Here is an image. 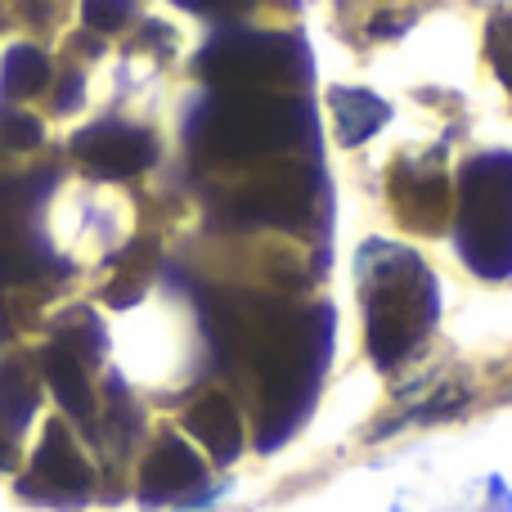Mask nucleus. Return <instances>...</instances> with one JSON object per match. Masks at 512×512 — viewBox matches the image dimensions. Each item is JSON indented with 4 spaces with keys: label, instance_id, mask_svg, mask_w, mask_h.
Listing matches in <instances>:
<instances>
[{
    "label": "nucleus",
    "instance_id": "obj_1",
    "mask_svg": "<svg viewBox=\"0 0 512 512\" xmlns=\"http://www.w3.org/2000/svg\"><path fill=\"white\" fill-rule=\"evenodd\" d=\"M297 104L274 99L265 90H230L216 104H207L198 122V144L216 162H248L297 135Z\"/></svg>",
    "mask_w": 512,
    "mask_h": 512
},
{
    "label": "nucleus",
    "instance_id": "obj_2",
    "mask_svg": "<svg viewBox=\"0 0 512 512\" xmlns=\"http://www.w3.org/2000/svg\"><path fill=\"white\" fill-rule=\"evenodd\" d=\"M207 81L230 90H256L292 72V45L283 36H225L198 59Z\"/></svg>",
    "mask_w": 512,
    "mask_h": 512
},
{
    "label": "nucleus",
    "instance_id": "obj_3",
    "mask_svg": "<svg viewBox=\"0 0 512 512\" xmlns=\"http://www.w3.org/2000/svg\"><path fill=\"white\" fill-rule=\"evenodd\" d=\"M36 180H0V283H27L45 270L41 243L27 230V207L36 203Z\"/></svg>",
    "mask_w": 512,
    "mask_h": 512
},
{
    "label": "nucleus",
    "instance_id": "obj_4",
    "mask_svg": "<svg viewBox=\"0 0 512 512\" xmlns=\"http://www.w3.org/2000/svg\"><path fill=\"white\" fill-rule=\"evenodd\" d=\"M72 153L86 162L95 176L108 180H126L140 176L144 167H153V135L140 131V126H122V122H99L86 126V131L72 140Z\"/></svg>",
    "mask_w": 512,
    "mask_h": 512
},
{
    "label": "nucleus",
    "instance_id": "obj_5",
    "mask_svg": "<svg viewBox=\"0 0 512 512\" xmlns=\"http://www.w3.org/2000/svg\"><path fill=\"white\" fill-rule=\"evenodd\" d=\"M310 207V189L301 171H283V176L265 180V185L248 189L234 203V216L248 225H297Z\"/></svg>",
    "mask_w": 512,
    "mask_h": 512
},
{
    "label": "nucleus",
    "instance_id": "obj_6",
    "mask_svg": "<svg viewBox=\"0 0 512 512\" xmlns=\"http://www.w3.org/2000/svg\"><path fill=\"white\" fill-rule=\"evenodd\" d=\"M203 477L207 472H203V463H198V454L189 450L185 441L167 436V441L149 454V463H144V472H140V499L144 504H167V499L185 495L189 486H198Z\"/></svg>",
    "mask_w": 512,
    "mask_h": 512
},
{
    "label": "nucleus",
    "instance_id": "obj_7",
    "mask_svg": "<svg viewBox=\"0 0 512 512\" xmlns=\"http://www.w3.org/2000/svg\"><path fill=\"white\" fill-rule=\"evenodd\" d=\"M32 477L41 481V486H50L54 495L81 499L90 490V468H86V459L77 454V445H72V436H68V427L63 423L45 427V441H41V450H36V459H32Z\"/></svg>",
    "mask_w": 512,
    "mask_h": 512
},
{
    "label": "nucleus",
    "instance_id": "obj_8",
    "mask_svg": "<svg viewBox=\"0 0 512 512\" xmlns=\"http://www.w3.org/2000/svg\"><path fill=\"white\" fill-rule=\"evenodd\" d=\"M185 427L198 436V441L212 450L216 463H234V454L243 450V427H239V414L225 396H203L194 409L185 414Z\"/></svg>",
    "mask_w": 512,
    "mask_h": 512
},
{
    "label": "nucleus",
    "instance_id": "obj_9",
    "mask_svg": "<svg viewBox=\"0 0 512 512\" xmlns=\"http://www.w3.org/2000/svg\"><path fill=\"white\" fill-rule=\"evenodd\" d=\"M41 369H45V382L54 387V396H59V405L68 409L72 418H86L95 414V400H90V382H86V369H81V355L72 351V346L54 342L41 351Z\"/></svg>",
    "mask_w": 512,
    "mask_h": 512
},
{
    "label": "nucleus",
    "instance_id": "obj_10",
    "mask_svg": "<svg viewBox=\"0 0 512 512\" xmlns=\"http://www.w3.org/2000/svg\"><path fill=\"white\" fill-rule=\"evenodd\" d=\"M333 113H337V140L342 144H364L387 122V104L373 99L369 90H333Z\"/></svg>",
    "mask_w": 512,
    "mask_h": 512
},
{
    "label": "nucleus",
    "instance_id": "obj_11",
    "mask_svg": "<svg viewBox=\"0 0 512 512\" xmlns=\"http://www.w3.org/2000/svg\"><path fill=\"white\" fill-rule=\"evenodd\" d=\"M36 414V378L23 360L0 364V423L9 432H23Z\"/></svg>",
    "mask_w": 512,
    "mask_h": 512
},
{
    "label": "nucleus",
    "instance_id": "obj_12",
    "mask_svg": "<svg viewBox=\"0 0 512 512\" xmlns=\"http://www.w3.org/2000/svg\"><path fill=\"white\" fill-rule=\"evenodd\" d=\"M45 81H50V59H45L36 45H14V50L5 54V68H0V90H5V99L41 95Z\"/></svg>",
    "mask_w": 512,
    "mask_h": 512
},
{
    "label": "nucleus",
    "instance_id": "obj_13",
    "mask_svg": "<svg viewBox=\"0 0 512 512\" xmlns=\"http://www.w3.org/2000/svg\"><path fill=\"white\" fill-rule=\"evenodd\" d=\"M41 122L27 113H18V108H0V149L9 153H23V149H36L41 144Z\"/></svg>",
    "mask_w": 512,
    "mask_h": 512
},
{
    "label": "nucleus",
    "instance_id": "obj_14",
    "mask_svg": "<svg viewBox=\"0 0 512 512\" xmlns=\"http://www.w3.org/2000/svg\"><path fill=\"white\" fill-rule=\"evenodd\" d=\"M81 18L95 32H117L131 18V0H81Z\"/></svg>",
    "mask_w": 512,
    "mask_h": 512
},
{
    "label": "nucleus",
    "instance_id": "obj_15",
    "mask_svg": "<svg viewBox=\"0 0 512 512\" xmlns=\"http://www.w3.org/2000/svg\"><path fill=\"white\" fill-rule=\"evenodd\" d=\"M490 54H495L499 77H504V81H508V90H512V18L495 23V36H490Z\"/></svg>",
    "mask_w": 512,
    "mask_h": 512
},
{
    "label": "nucleus",
    "instance_id": "obj_16",
    "mask_svg": "<svg viewBox=\"0 0 512 512\" xmlns=\"http://www.w3.org/2000/svg\"><path fill=\"white\" fill-rule=\"evenodd\" d=\"M176 5L194 9V14H207V18H234V14L256 9V0H176Z\"/></svg>",
    "mask_w": 512,
    "mask_h": 512
},
{
    "label": "nucleus",
    "instance_id": "obj_17",
    "mask_svg": "<svg viewBox=\"0 0 512 512\" xmlns=\"http://www.w3.org/2000/svg\"><path fill=\"white\" fill-rule=\"evenodd\" d=\"M77 99H81V77H68L63 81V90H59V99H54V108L68 113V108H77Z\"/></svg>",
    "mask_w": 512,
    "mask_h": 512
},
{
    "label": "nucleus",
    "instance_id": "obj_18",
    "mask_svg": "<svg viewBox=\"0 0 512 512\" xmlns=\"http://www.w3.org/2000/svg\"><path fill=\"white\" fill-rule=\"evenodd\" d=\"M9 342V315H5V306H0V346Z\"/></svg>",
    "mask_w": 512,
    "mask_h": 512
}]
</instances>
